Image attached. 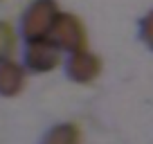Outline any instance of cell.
<instances>
[{
    "label": "cell",
    "instance_id": "6da1fadb",
    "mask_svg": "<svg viewBox=\"0 0 153 144\" xmlns=\"http://www.w3.org/2000/svg\"><path fill=\"white\" fill-rule=\"evenodd\" d=\"M56 5L52 0H36L29 11L25 14V25H23V32L29 41H36V39H43L45 34L54 27V20H56Z\"/></svg>",
    "mask_w": 153,
    "mask_h": 144
},
{
    "label": "cell",
    "instance_id": "7a4b0ae2",
    "mask_svg": "<svg viewBox=\"0 0 153 144\" xmlns=\"http://www.w3.org/2000/svg\"><path fill=\"white\" fill-rule=\"evenodd\" d=\"M52 34H54V43L65 50H72V52H79L86 45V32H83L81 23L70 14L56 16Z\"/></svg>",
    "mask_w": 153,
    "mask_h": 144
},
{
    "label": "cell",
    "instance_id": "3957f363",
    "mask_svg": "<svg viewBox=\"0 0 153 144\" xmlns=\"http://www.w3.org/2000/svg\"><path fill=\"white\" fill-rule=\"evenodd\" d=\"M27 63H29V68H34L38 72L52 70V68L59 65V50L48 41L36 39L27 50Z\"/></svg>",
    "mask_w": 153,
    "mask_h": 144
},
{
    "label": "cell",
    "instance_id": "277c9868",
    "mask_svg": "<svg viewBox=\"0 0 153 144\" xmlns=\"http://www.w3.org/2000/svg\"><path fill=\"white\" fill-rule=\"evenodd\" d=\"M70 77L76 81H90L99 74V59L92 56L88 52H74V56L70 59Z\"/></svg>",
    "mask_w": 153,
    "mask_h": 144
},
{
    "label": "cell",
    "instance_id": "5b68a950",
    "mask_svg": "<svg viewBox=\"0 0 153 144\" xmlns=\"http://www.w3.org/2000/svg\"><path fill=\"white\" fill-rule=\"evenodd\" d=\"M20 86H23V70L11 61L2 63L0 65V92L11 97L20 90Z\"/></svg>",
    "mask_w": 153,
    "mask_h": 144
},
{
    "label": "cell",
    "instance_id": "8992f818",
    "mask_svg": "<svg viewBox=\"0 0 153 144\" xmlns=\"http://www.w3.org/2000/svg\"><path fill=\"white\" fill-rule=\"evenodd\" d=\"M76 142H79V131L72 124H61L50 131L43 144H76Z\"/></svg>",
    "mask_w": 153,
    "mask_h": 144
},
{
    "label": "cell",
    "instance_id": "52a82bcc",
    "mask_svg": "<svg viewBox=\"0 0 153 144\" xmlns=\"http://www.w3.org/2000/svg\"><path fill=\"white\" fill-rule=\"evenodd\" d=\"M14 32L7 23H0V56H9L14 52Z\"/></svg>",
    "mask_w": 153,
    "mask_h": 144
},
{
    "label": "cell",
    "instance_id": "ba28073f",
    "mask_svg": "<svg viewBox=\"0 0 153 144\" xmlns=\"http://www.w3.org/2000/svg\"><path fill=\"white\" fill-rule=\"evenodd\" d=\"M142 34H144V41H146V43L153 48V11L146 16V20H144V25H142Z\"/></svg>",
    "mask_w": 153,
    "mask_h": 144
}]
</instances>
